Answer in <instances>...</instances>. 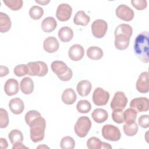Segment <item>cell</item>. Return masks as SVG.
<instances>
[{"instance_id": "836d02e7", "label": "cell", "mask_w": 149, "mask_h": 149, "mask_svg": "<svg viewBox=\"0 0 149 149\" xmlns=\"http://www.w3.org/2000/svg\"><path fill=\"white\" fill-rule=\"evenodd\" d=\"M60 146L62 149H73L75 146V141L72 137L65 136L62 139Z\"/></svg>"}, {"instance_id": "8fae6325", "label": "cell", "mask_w": 149, "mask_h": 149, "mask_svg": "<svg viewBox=\"0 0 149 149\" xmlns=\"http://www.w3.org/2000/svg\"><path fill=\"white\" fill-rule=\"evenodd\" d=\"M130 107L137 112L147 111L149 109L148 99L146 97L135 98L130 101Z\"/></svg>"}, {"instance_id": "4316f807", "label": "cell", "mask_w": 149, "mask_h": 149, "mask_svg": "<svg viewBox=\"0 0 149 149\" xmlns=\"http://www.w3.org/2000/svg\"><path fill=\"white\" fill-rule=\"evenodd\" d=\"M87 56L93 60L100 59L103 56V51L102 49L97 46L90 47L87 50Z\"/></svg>"}, {"instance_id": "e0dca14e", "label": "cell", "mask_w": 149, "mask_h": 149, "mask_svg": "<svg viewBox=\"0 0 149 149\" xmlns=\"http://www.w3.org/2000/svg\"><path fill=\"white\" fill-rule=\"evenodd\" d=\"M19 90V83L16 79L13 78L9 79L5 82L4 91L8 95L12 96L18 93Z\"/></svg>"}, {"instance_id": "f35d334b", "label": "cell", "mask_w": 149, "mask_h": 149, "mask_svg": "<svg viewBox=\"0 0 149 149\" xmlns=\"http://www.w3.org/2000/svg\"><path fill=\"white\" fill-rule=\"evenodd\" d=\"M13 72L18 77L23 76L28 73V69L27 65L20 64L15 67Z\"/></svg>"}, {"instance_id": "9a60e30c", "label": "cell", "mask_w": 149, "mask_h": 149, "mask_svg": "<svg viewBox=\"0 0 149 149\" xmlns=\"http://www.w3.org/2000/svg\"><path fill=\"white\" fill-rule=\"evenodd\" d=\"M59 42L55 37H48L44 41L43 48L44 50L48 53H54L56 52L59 49Z\"/></svg>"}, {"instance_id": "74e56055", "label": "cell", "mask_w": 149, "mask_h": 149, "mask_svg": "<svg viewBox=\"0 0 149 149\" xmlns=\"http://www.w3.org/2000/svg\"><path fill=\"white\" fill-rule=\"evenodd\" d=\"M9 123V116L8 112L3 109L0 108V127L5 128Z\"/></svg>"}, {"instance_id": "f1b7e54d", "label": "cell", "mask_w": 149, "mask_h": 149, "mask_svg": "<svg viewBox=\"0 0 149 149\" xmlns=\"http://www.w3.org/2000/svg\"><path fill=\"white\" fill-rule=\"evenodd\" d=\"M137 112L133 108H127L123 112V119L126 124H132L135 122Z\"/></svg>"}, {"instance_id": "8992f818", "label": "cell", "mask_w": 149, "mask_h": 149, "mask_svg": "<svg viewBox=\"0 0 149 149\" xmlns=\"http://www.w3.org/2000/svg\"><path fill=\"white\" fill-rule=\"evenodd\" d=\"M102 135L105 139L112 141H118L121 137V133L118 127L110 124L105 125L102 127Z\"/></svg>"}, {"instance_id": "4fadbf2b", "label": "cell", "mask_w": 149, "mask_h": 149, "mask_svg": "<svg viewBox=\"0 0 149 149\" xmlns=\"http://www.w3.org/2000/svg\"><path fill=\"white\" fill-rule=\"evenodd\" d=\"M136 89L141 93H147L149 91L148 87V72H142L136 82Z\"/></svg>"}, {"instance_id": "9c48e42d", "label": "cell", "mask_w": 149, "mask_h": 149, "mask_svg": "<svg viewBox=\"0 0 149 149\" xmlns=\"http://www.w3.org/2000/svg\"><path fill=\"white\" fill-rule=\"evenodd\" d=\"M127 103V98L122 91H117L115 93L111 102V108L112 110L116 109H123Z\"/></svg>"}, {"instance_id": "83f0119b", "label": "cell", "mask_w": 149, "mask_h": 149, "mask_svg": "<svg viewBox=\"0 0 149 149\" xmlns=\"http://www.w3.org/2000/svg\"><path fill=\"white\" fill-rule=\"evenodd\" d=\"M8 138L13 145L16 143H22L23 141V134L17 129L12 130L8 134Z\"/></svg>"}, {"instance_id": "7bdbcfd3", "label": "cell", "mask_w": 149, "mask_h": 149, "mask_svg": "<svg viewBox=\"0 0 149 149\" xmlns=\"http://www.w3.org/2000/svg\"><path fill=\"white\" fill-rule=\"evenodd\" d=\"M0 71H1V77L5 76L9 73V69L7 67L1 65L0 66Z\"/></svg>"}, {"instance_id": "6da1fadb", "label": "cell", "mask_w": 149, "mask_h": 149, "mask_svg": "<svg viewBox=\"0 0 149 149\" xmlns=\"http://www.w3.org/2000/svg\"><path fill=\"white\" fill-rule=\"evenodd\" d=\"M148 37V31H143L136 37L134 42V53L137 58L144 63L149 62Z\"/></svg>"}, {"instance_id": "5b68a950", "label": "cell", "mask_w": 149, "mask_h": 149, "mask_svg": "<svg viewBox=\"0 0 149 149\" xmlns=\"http://www.w3.org/2000/svg\"><path fill=\"white\" fill-rule=\"evenodd\" d=\"M28 74L30 76H37L42 77L47 74L48 71V66L42 61L30 62L27 64Z\"/></svg>"}, {"instance_id": "d6986e66", "label": "cell", "mask_w": 149, "mask_h": 149, "mask_svg": "<svg viewBox=\"0 0 149 149\" xmlns=\"http://www.w3.org/2000/svg\"><path fill=\"white\" fill-rule=\"evenodd\" d=\"M76 90L80 96L86 97L88 95L91 90V83L87 80H81L77 83Z\"/></svg>"}, {"instance_id": "2e32d148", "label": "cell", "mask_w": 149, "mask_h": 149, "mask_svg": "<svg viewBox=\"0 0 149 149\" xmlns=\"http://www.w3.org/2000/svg\"><path fill=\"white\" fill-rule=\"evenodd\" d=\"M115 37V46L116 49L124 50L128 47L130 37L125 34H118Z\"/></svg>"}, {"instance_id": "52a82bcc", "label": "cell", "mask_w": 149, "mask_h": 149, "mask_svg": "<svg viewBox=\"0 0 149 149\" xmlns=\"http://www.w3.org/2000/svg\"><path fill=\"white\" fill-rule=\"evenodd\" d=\"M92 98L95 105H105L109 99V93L101 87H97L93 92Z\"/></svg>"}, {"instance_id": "1f68e13d", "label": "cell", "mask_w": 149, "mask_h": 149, "mask_svg": "<svg viewBox=\"0 0 149 149\" xmlns=\"http://www.w3.org/2000/svg\"><path fill=\"white\" fill-rule=\"evenodd\" d=\"M124 133L127 136H134L138 131V125L136 122L132 124H125L123 126Z\"/></svg>"}, {"instance_id": "ee69618b", "label": "cell", "mask_w": 149, "mask_h": 149, "mask_svg": "<svg viewBox=\"0 0 149 149\" xmlns=\"http://www.w3.org/2000/svg\"><path fill=\"white\" fill-rule=\"evenodd\" d=\"M0 146L2 149H5L8 147V142L5 139L0 138Z\"/></svg>"}, {"instance_id": "5bb4252c", "label": "cell", "mask_w": 149, "mask_h": 149, "mask_svg": "<svg viewBox=\"0 0 149 149\" xmlns=\"http://www.w3.org/2000/svg\"><path fill=\"white\" fill-rule=\"evenodd\" d=\"M84 54V48L80 44H74L72 45L68 51L69 57L73 61H80L83 58Z\"/></svg>"}, {"instance_id": "603a6c76", "label": "cell", "mask_w": 149, "mask_h": 149, "mask_svg": "<svg viewBox=\"0 0 149 149\" xmlns=\"http://www.w3.org/2000/svg\"><path fill=\"white\" fill-rule=\"evenodd\" d=\"M90 20L89 16L86 15L83 10H79L76 12L73 19V22L76 25H81L86 26Z\"/></svg>"}, {"instance_id": "d4e9b609", "label": "cell", "mask_w": 149, "mask_h": 149, "mask_svg": "<svg viewBox=\"0 0 149 149\" xmlns=\"http://www.w3.org/2000/svg\"><path fill=\"white\" fill-rule=\"evenodd\" d=\"M91 117L96 123H101L108 119V115L107 111L105 109L102 108H97L92 112Z\"/></svg>"}, {"instance_id": "bcb514c9", "label": "cell", "mask_w": 149, "mask_h": 149, "mask_svg": "<svg viewBox=\"0 0 149 149\" xmlns=\"http://www.w3.org/2000/svg\"><path fill=\"white\" fill-rule=\"evenodd\" d=\"M35 1L37 3H38L40 5H45L50 2L49 0H43V1H42V0H36Z\"/></svg>"}, {"instance_id": "7a4b0ae2", "label": "cell", "mask_w": 149, "mask_h": 149, "mask_svg": "<svg viewBox=\"0 0 149 149\" xmlns=\"http://www.w3.org/2000/svg\"><path fill=\"white\" fill-rule=\"evenodd\" d=\"M30 130V138L34 143L42 141L44 138V132L46 127V122L41 116L33 119L29 125Z\"/></svg>"}, {"instance_id": "277c9868", "label": "cell", "mask_w": 149, "mask_h": 149, "mask_svg": "<svg viewBox=\"0 0 149 149\" xmlns=\"http://www.w3.org/2000/svg\"><path fill=\"white\" fill-rule=\"evenodd\" d=\"M91 127V122L88 117L84 116L80 117L74 126V132L79 137H84L88 133Z\"/></svg>"}, {"instance_id": "f546056e", "label": "cell", "mask_w": 149, "mask_h": 149, "mask_svg": "<svg viewBox=\"0 0 149 149\" xmlns=\"http://www.w3.org/2000/svg\"><path fill=\"white\" fill-rule=\"evenodd\" d=\"M133 33L132 27L127 24H119L115 30L114 34H125L129 37H131Z\"/></svg>"}, {"instance_id": "30bf717a", "label": "cell", "mask_w": 149, "mask_h": 149, "mask_svg": "<svg viewBox=\"0 0 149 149\" xmlns=\"http://www.w3.org/2000/svg\"><path fill=\"white\" fill-rule=\"evenodd\" d=\"M116 15L119 19L126 21H131L134 17V11L128 6L125 4L119 5L116 9Z\"/></svg>"}, {"instance_id": "3957f363", "label": "cell", "mask_w": 149, "mask_h": 149, "mask_svg": "<svg viewBox=\"0 0 149 149\" xmlns=\"http://www.w3.org/2000/svg\"><path fill=\"white\" fill-rule=\"evenodd\" d=\"M51 68L52 72L55 73L58 77L62 81H69L72 77V70L62 61H55L52 62Z\"/></svg>"}, {"instance_id": "ba28073f", "label": "cell", "mask_w": 149, "mask_h": 149, "mask_svg": "<svg viewBox=\"0 0 149 149\" xmlns=\"http://www.w3.org/2000/svg\"><path fill=\"white\" fill-rule=\"evenodd\" d=\"M107 29V23L104 20L97 19L91 24L92 34L97 38H102L105 35Z\"/></svg>"}, {"instance_id": "7dc6e473", "label": "cell", "mask_w": 149, "mask_h": 149, "mask_svg": "<svg viewBox=\"0 0 149 149\" xmlns=\"http://www.w3.org/2000/svg\"><path fill=\"white\" fill-rule=\"evenodd\" d=\"M105 148V149H111L112 148V146L109 144L105 142H102V146H101V149Z\"/></svg>"}, {"instance_id": "7c38bea8", "label": "cell", "mask_w": 149, "mask_h": 149, "mask_svg": "<svg viewBox=\"0 0 149 149\" xmlns=\"http://www.w3.org/2000/svg\"><path fill=\"white\" fill-rule=\"evenodd\" d=\"M72 13V7L69 4L64 3L58 5L56 12V16L59 21L65 22L70 18Z\"/></svg>"}, {"instance_id": "e575fe53", "label": "cell", "mask_w": 149, "mask_h": 149, "mask_svg": "<svg viewBox=\"0 0 149 149\" xmlns=\"http://www.w3.org/2000/svg\"><path fill=\"white\" fill-rule=\"evenodd\" d=\"M4 3L12 10H18L23 6L22 0H4Z\"/></svg>"}, {"instance_id": "60d3db41", "label": "cell", "mask_w": 149, "mask_h": 149, "mask_svg": "<svg viewBox=\"0 0 149 149\" xmlns=\"http://www.w3.org/2000/svg\"><path fill=\"white\" fill-rule=\"evenodd\" d=\"M131 3L133 7H134L137 10H142L146 8L147 3L146 0H133Z\"/></svg>"}, {"instance_id": "7402d4cb", "label": "cell", "mask_w": 149, "mask_h": 149, "mask_svg": "<svg viewBox=\"0 0 149 149\" xmlns=\"http://www.w3.org/2000/svg\"><path fill=\"white\" fill-rule=\"evenodd\" d=\"M77 95L72 88H66L62 94V101L67 105L73 104L76 100Z\"/></svg>"}, {"instance_id": "484cf974", "label": "cell", "mask_w": 149, "mask_h": 149, "mask_svg": "<svg viewBox=\"0 0 149 149\" xmlns=\"http://www.w3.org/2000/svg\"><path fill=\"white\" fill-rule=\"evenodd\" d=\"M11 20L9 16L5 13L0 12V31L6 33L11 27Z\"/></svg>"}, {"instance_id": "44dd1931", "label": "cell", "mask_w": 149, "mask_h": 149, "mask_svg": "<svg viewBox=\"0 0 149 149\" xmlns=\"http://www.w3.org/2000/svg\"><path fill=\"white\" fill-rule=\"evenodd\" d=\"M57 26L56 20L53 17H47L42 22L41 28L42 30L46 33H50L53 31Z\"/></svg>"}, {"instance_id": "4dcf8cb0", "label": "cell", "mask_w": 149, "mask_h": 149, "mask_svg": "<svg viewBox=\"0 0 149 149\" xmlns=\"http://www.w3.org/2000/svg\"><path fill=\"white\" fill-rule=\"evenodd\" d=\"M29 14L31 19L34 20H38L44 14V10L41 7L34 5L30 8Z\"/></svg>"}, {"instance_id": "cb8c5ba5", "label": "cell", "mask_w": 149, "mask_h": 149, "mask_svg": "<svg viewBox=\"0 0 149 149\" xmlns=\"http://www.w3.org/2000/svg\"><path fill=\"white\" fill-rule=\"evenodd\" d=\"M58 37L62 42H69L73 37V31L69 27L63 26L59 30Z\"/></svg>"}, {"instance_id": "f6af8a7d", "label": "cell", "mask_w": 149, "mask_h": 149, "mask_svg": "<svg viewBox=\"0 0 149 149\" xmlns=\"http://www.w3.org/2000/svg\"><path fill=\"white\" fill-rule=\"evenodd\" d=\"M27 148V147L24 146L22 143H16L13 145L12 148L13 149H16V148Z\"/></svg>"}, {"instance_id": "ffe728a7", "label": "cell", "mask_w": 149, "mask_h": 149, "mask_svg": "<svg viewBox=\"0 0 149 149\" xmlns=\"http://www.w3.org/2000/svg\"><path fill=\"white\" fill-rule=\"evenodd\" d=\"M20 90L25 94H31L34 90V83L33 80L29 77H24L20 83Z\"/></svg>"}, {"instance_id": "b9f144b4", "label": "cell", "mask_w": 149, "mask_h": 149, "mask_svg": "<svg viewBox=\"0 0 149 149\" xmlns=\"http://www.w3.org/2000/svg\"><path fill=\"white\" fill-rule=\"evenodd\" d=\"M138 123L143 128H148L149 127V116L148 115H141L138 119Z\"/></svg>"}, {"instance_id": "ab89813d", "label": "cell", "mask_w": 149, "mask_h": 149, "mask_svg": "<svg viewBox=\"0 0 149 149\" xmlns=\"http://www.w3.org/2000/svg\"><path fill=\"white\" fill-rule=\"evenodd\" d=\"M41 114L39 112L35 111V110H31L29 111V112H27L24 116V119H25V121L26 122V123L29 125V123L35 118L40 116Z\"/></svg>"}, {"instance_id": "d6a6232c", "label": "cell", "mask_w": 149, "mask_h": 149, "mask_svg": "<svg viewBox=\"0 0 149 149\" xmlns=\"http://www.w3.org/2000/svg\"><path fill=\"white\" fill-rule=\"evenodd\" d=\"M91 108V105L89 101L85 100L79 101L76 105V109L78 112L81 113H88Z\"/></svg>"}, {"instance_id": "d590c367", "label": "cell", "mask_w": 149, "mask_h": 149, "mask_svg": "<svg viewBox=\"0 0 149 149\" xmlns=\"http://www.w3.org/2000/svg\"><path fill=\"white\" fill-rule=\"evenodd\" d=\"M102 141L97 137H91L87 141V147L88 149H101Z\"/></svg>"}, {"instance_id": "ac0fdd59", "label": "cell", "mask_w": 149, "mask_h": 149, "mask_svg": "<svg viewBox=\"0 0 149 149\" xmlns=\"http://www.w3.org/2000/svg\"><path fill=\"white\" fill-rule=\"evenodd\" d=\"M9 107L13 113L19 115L23 112L24 109V104L20 98L16 97L10 100Z\"/></svg>"}, {"instance_id": "8d00e7d4", "label": "cell", "mask_w": 149, "mask_h": 149, "mask_svg": "<svg viewBox=\"0 0 149 149\" xmlns=\"http://www.w3.org/2000/svg\"><path fill=\"white\" fill-rule=\"evenodd\" d=\"M112 118L113 120L118 124L122 123L124 122L123 111L122 109H116L113 110L112 113Z\"/></svg>"}]
</instances>
